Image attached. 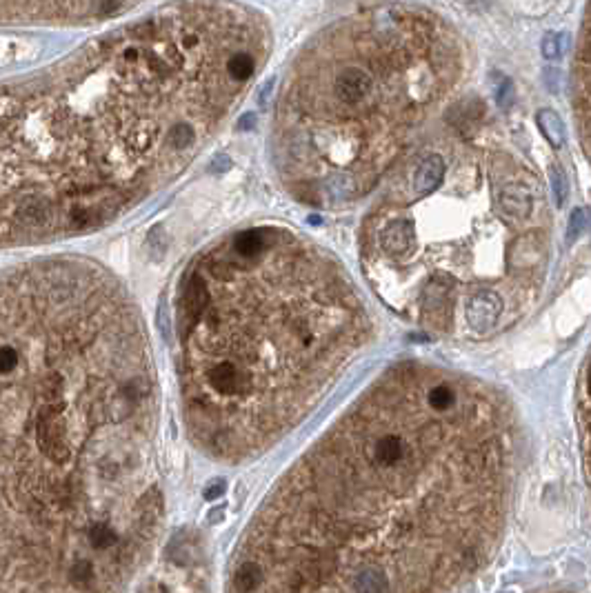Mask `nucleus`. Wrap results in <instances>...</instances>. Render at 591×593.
<instances>
[{
  "label": "nucleus",
  "instance_id": "obj_1",
  "mask_svg": "<svg viewBox=\"0 0 591 593\" xmlns=\"http://www.w3.org/2000/svg\"><path fill=\"white\" fill-rule=\"evenodd\" d=\"M127 295L82 258L0 272V593H122L163 511Z\"/></svg>",
  "mask_w": 591,
  "mask_h": 593
},
{
  "label": "nucleus",
  "instance_id": "obj_2",
  "mask_svg": "<svg viewBox=\"0 0 591 593\" xmlns=\"http://www.w3.org/2000/svg\"><path fill=\"white\" fill-rule=\"evenodd\" d=\"M193 47L153 16L0 78V249L94 231L169 180Z\"/></svg>",
  "mask_w": 591,
  "mask_h": 593
},
{
  "label": "nucleus",
  "instance_id": "obj_3",
  "mask_svg": "<svg viewBox=\"0 0 591 593\" xmlns=\"http://www.w3.org/2000/svg\"><path fill=\"white\" fill-rule=\"evenodd\" d=\"M338 56L329 60L327 72V103L329 107L345 109L347 118H356L362 122V105L369 107V114L374 109L385 105L387 98H380V78L362 65V56H343V51H336ZM369 63V58H367ZM320 69V67H318Z\"/></svg>",
  "mask_w": 591,
  "mask_h": 593
},
{
  "label": "nucleus",
  "instance_id": "obj_4",
  "mask_svg": "<svg viewBox=\"0 0 591 593\" xmlns=\"http://www.w3.org/2000/svg\"><path fill=\"white\" fill-rule=\"evenodd\" d=\"M447 162L440 153H429L422 160L416 162V169L412 172V196H425L433 189L440 187V182L445 180Z\"/></svg>",
  "mask_w": 591,
  "mask_h": 593
},
{
  "label": "nucleus",
  "instance_id": "obj_5",
  "mask_svg": "<svg viewBox=\"0 0 591 593\" xmlns=\"http://www.w3.org/2000/svg\"><path fill=\"white\" fill-rule=\"evenodd\" d=\"M536 122L540 127L542 136L547 138V143H552L554 147H560L565 143V125H562L560 116L552 109H542L536 116Z\"/></svg>",
  "mask_w": 591,
  "mask_h": 593
},
{
  "label": "nucleus",
  "instance_id": "obj_6",
  "mask_svg": "<svg viewBox=\"0 0 591 593\" xmlns=\"http://www.w3.org/2000/svg\"><path fill=\"white\" fill-rule=\"evenodd\" d=\"M552 187H554V193H556V203L558 207L565 203V196H567V180L565 176H562L560 169H552Z\"/></svg>",
  "mask_w": 591,
  "mask_h": 593
},
{
  "label": "nucleus",
  "instance_id": "obj_7",
  "mask_svg": "<svg viewBox=\"0 0 591 593\" xmlns=\"http://www.w3.org/2000/svg\"><path fill=\"white\" fill-rule=\"evenodd\" d=\"M587 224V211L585 209H576L571 218H569V240H573L576 236H580L585 231Z\"/></svg>",
  "mask_w": 591,
  "mask_h": 593
},
{
  "label": "nucleus",
  "instance_id": "obj_8",
  "mask_svg": "<svg viewBox=\"0 0 591 593\" xmlns=\"http://www.w3.org/2000/svg\"><path fill=\"white\" fill-rule=\"evenodd\" d=\"M542 53H545L547 60H554V58H558V56H560V42H558L556 34H547L542 38Z\"/></svg>",
  "mask_w": 591,
  "mask_h": 593
},
{
  "label": "nucleus",
  "instance_id": "obj_9",
  "mask_svg": "<svg viewBox=\"0 0 591 593\" xmlns=\"http://www.w3.org/2000/svg\"><path fill=\"white\" fill-rule=\"evenodd\" d=\"M498 105L504 107V109L514 105V84H511V80H504V82L500 84V89H498Z\"/></svg>",
  "mask_w": 591,
  "mask_h": 593
},
{
  "label": "nucleus",
  "instance_id": "obj_10",
  "mask_svg": "<svg viewBox=\"0 0 591 593\" xmlns=\"http://www.w3.org/2000/svg\"><path fill=\"white\" fill-rule=\"evenodd\" d=\"M222 491H224V483H222V480H220V483L209 485V489H205V500H216V498H220Z\"/></svg>",
  "mask_w": 591,
  "mask_h": 593
},
{
  "label": "nucleus",
  "instance_id": "obj_11",
  "mask_svg": "<svg viewBox=\"0 0 591 593\" xmlns=\"http://www.w3.org/2000/svg\"><path fill=\"white\" fill-rule=\"evenodd\" d=\"M547 84H549V91H556L558 89V72H554V69H547Z\"/></svg>",
  "mask_w": 591,
  "mask_h": 593
},
{
  "label": "nucleus",
  "instance_id": "obj_12",
  "mask_svg": "<svg viewBox=\"0 0 591 593\" xmlns=\"http://www.w3.org/2000/svg\"><path fill=\"white\" fill-rule=\"evenodd\" d=\"M253 120H256V116H251V114H249V116H245V118L241 120V129H251V125H249V122H253Z\"/></svg>",
  "mask_w": 591,
  "mask_h": 593
}]
</instances>
